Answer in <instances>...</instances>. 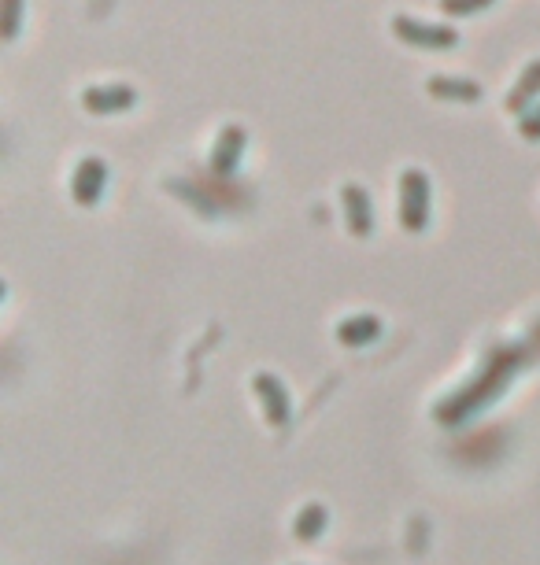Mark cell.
I'll return each instance as SVG.
<instances>
[{"label":"cell","instance_id":"obj_3","mask_svg":"<svg viewBox=\"0 0 540 565\" xmlns=\"http://www.w3.org/2000/svg\"><path fill=\"white\" fill-rule=\"evenodd\" d=\"M393 34L404 45L415 49H452L459 34L448 23H426V19H411V15H393Z\"/></svg>","mask_w":540,"mask_h":565},{"label":"cell","instance_id":"obj_16","mask_svg":"<svg viewBox=\"0 0 540 565\" xmlns=\"http://www.w3.org/2000/svg\"><path fill=\"white\" fill-rule=\"evenodd\" d=\"M537 337H540V325H537Z\"/></svg>","mask_w":540,"mask_h":565},{"label":"cell","instance_id":"obj_9","mask_svg":"<svg viewBox=\"0 0 540 565\" xmlns=\"http://www.w3.org/2000/svg\"><path fill=\"white\" fill-rule=\"evenodd\" d=\"M378 337H381V318H374V314H352V318H344L337 325V340H341L344 348H367Z\"/></svg>","mask_w":540,"mask_h":565},{"label":"cell","instance_id":"obj_7","mask_svg":"<svg viewBox=\"0 0 540 565\" xmlns=\"http://www.w3.org/2000/svg\"><path fill=\"white\" fill-rule=\"evenodd\" d=\"M137 104V89L126 82H111V85H93L82 93V108L89 115H119V111H130Z\"/></svg>","mask_w":540,"mask_h":565},{"label":"cell","instance_id":"obj_11","mask_svg":"<svg viewBox=\"0 0 540 565\" xmlns=\"http://www.w3.org/2000/svg\"><path fill=\"white\" fill-rule=\"evenodd\" d=\"M426 89H430V97H437V100H463V104L481 100V93H485L478 82H470V78H452V74H433L430 82H426Z\"/></svg>","mask_w":540,"mask_h":565},{"label":"cell","instance_id":"obj_6","mask_svg":"<svg viewBox=\"0 0 540 565\" xmlns=\"http://www.w3.org/2000/svg\"><path fill=\"white\" fill-rule=\"evenodd\" d=\"M245 148H248V133L245 126H222L219 137H215V148H211V170L219 174V178H230L237 167H241V159H245Z\"/></svg>","mask_w":540,"mask_h":565},{"label":"cell","instance_id":"obj_1","mask_svg":"<svg viewBox=\"0 0 540 565\" xmlns=\"http://www.w3.org/2000/svg\"><path fill=\"white\" fill-rule=\"evenodd\" d=\"M515 370H518L515 351H511V348L492 351L489 359H485V366H481L478 377H474L467 388H459L452 399H444L441 407H437V421H444V425H459V421H467L470 414L485 410V403H492V399H496L507 385H511Z\"/></svg>","mask_w":540,"mask_h":565},{"label":"cell","instance_id":"obj_12","mask_svg":"<svg viewBox=\"0 0 540 565\" xmlns=\"http://www.w3.org/2000/svg\"><path fill=\"white\" fill-rule=\"evenodd\" d=\"M326 525H330V510L322 503H307L293 521V536L300 543H315L326 532Z\"/></svg>","mask_w":540,"mask_h":565},{"label":"cell","instance_id":"obj_4","mask_svg":"<svg viewBox=\"0 0 540 565\" xmlns=\"http://www.w3.org/2000/svg\"><path fill=\"white\" fill-rule=\"evenodd\" d=\"M252 388L259 396V407H263V418L274 425V429H285L293 421V399H289V388L282 385L278 373H256L252 377Z\"/></svg>","mask_w":540,"mask_h":565},{"label":"cell","instance_id":"obj_5","mask_svg":"<svg viewBox=\"0 0 540 565\" xmlns=\"http://www.w3.org/2000/svg\"><path fill=\"white\" fill-rule=\"evenodd\" d=\"M104 185H108V163L100 156L78 159L71 178V196L78 207H97L100 196H104Z\"/></svg>","mask_w":540,"mask_h":565},{"label":"cell","instance_id":"obj_14","mask_svg":"<svg viewBox=\"0 0 540 565\" xmlns=\"http://www.w3.org/2000/svg\"><path fill=\"white\" fill-rule=\"evenodd\" d=\"M518 133H522L526 141H540V100L526 115H518Z\"/></svg>","mask_w":540,"mask_h":565},{"label":"cell","instance_id":"obj_2","mask_svg":"<svg viewBox=\"0 0 540 565\" xmlns=\"http://www.w3.org/2000/svg\"><path fill=\"white\" fill-rule=\"evenodd\" d=\"M430 178L426 170L407 167L400 174V222L407 233H426L430 226Z\"/></svg>","mask_w":540,"mask_h":565},{"label":"cell","instance_id":"obj_15","mask_svg":"<svg viewBox=\"0 0 540 565\" xmlns=\"http://www.w3.org/2000/svg\"><path fill=\"white\" fill-rule=\"evenodd\" d=\"M441 4V12L448 15H474L481 12V8H489L492 0H437Z\"/></svg>","mask_w":540,"mask_h":565},{"label":"cell","instance_id":"obj_10","mask_svg":"<svg viewBox=\"0 0 540 565\" xmlns=\"http://www.w3.org/2000/svg\"><path fill=\"white\" fill-rule=\"evenodd\" d=\"M540 97V60L526 63V71L518 74L515 89L507 93V111H515V115H526Z\"/></svg>","mask_w":540,"mask_h":565},{"label":"cell","instance_id":"obj_8","mask_svg":"<svg viewBox=\"0 0 540 565\" xmlns=\"http://www.w3.org/2000/svg\"><path fill=\"white\" fill-rule=\"evenodd\" d=\"M341 204H344V222H348V233L352 237H370L374 233V207H370V193L356 181H348L341 189Z\"/></svg>","mask_w":540,"mask_h":565},{"label":"cell","instance_id":"obj_13","mask_svg":"<svg viewBox=\"0 0 540 565\" xmlns=\"http://www.w3.org/2000/svg\"><path fill=\"white\" fill-rule=\"evenodd\" d=\"M23 26V0H0V34L4 41H15Z\"/></svg>","mask_w":540,"mask_h":565}]
</instances>
